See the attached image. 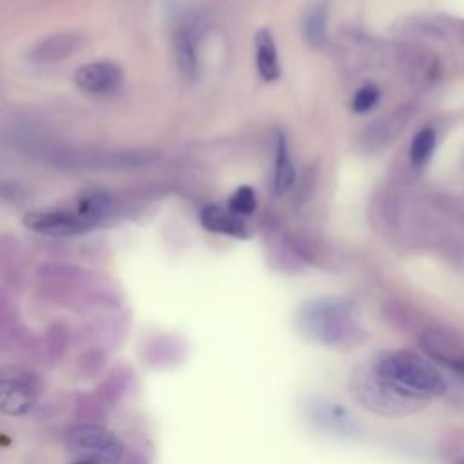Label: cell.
<instances>
[{"label": "cell", "instance_id": "e0dca14e", "mask_svg": "<svg viewBox=\"0 0 464 464\" xmlns=\"http://www.w3.org/2000/svg\"><path fill=\"white\" fill-rule=\"evenodd\" d=\"M326 22L328 9L324 4L314 5L303 20V36L308 45L321 47L326 42Z\"/></svg>", "mask_w": 464, "mask_h": 464}, {"label": "cell", "instance_id": "52a82bcc", "mask_svg": "<svg viewBox=\"0 0 464 464\" xmlns=\"http://www.w3.org/2000/svg\"><path fill=\"white\" fill-rule=\"evenodd\" d=\"M24 223L27 228L51 237H69L92 230V227L82 216H78L72 207L34 210L25 214Z\"/></svg>", "mask_w": 464, "mask_h": 464}, {"label": "cell", "instance_id": "603a6c76", "mask_svg": "<svg viewBox=\"0 0 464 464\" xmlns=\"http://www.w3.org/2000/svg\"><path fill=\"white\" fill-rule=\"evenodd\" d=\"M455 464H464V460H459V462H455Z\"/></svg>", "mask_w": 464, "mask_h": 464}, {"label": "cell", "instance_id": "8992f818", "mask_svg": "<svg viewBox=\"0 0 464 464\" xmlns=\"http://www.w3.org/2000/svg\"><path fill=\"white\" fill-rule=\"evenodd\" d=\"M40 395L36 375L20 368H0V411L5 415L27 413Z\"/></svg>", "mask_w": 464, "mask_h": 464}, {"label": "cell", "instance_id": "ba28073f", "mask_svg": "<svg viewBox=\"0 0 464 464\" xmlns=\"http://www.w3.org/2000/svg\"><path fill=\"white\" fill-rule=\"evenodd\" d=\"M420 346L433 361L464 375V337L446 328H430L420 335Z\"/></svg>", "mask_w": 464, "mask_h": 464}, {"label": "cell", "instance_id": "5bb4252c", "mask_svg": "<svg viewBox=\"0 0 464 464\" xmlns=\"http://www.w3.org/2000/svg\"><path fill=\"white\" fill-rule=\"evenodd\" d=\"M82 45V36L74 33H60L42 40L31 53L33 60L38 63H53L67 58L69 54L76 53Z\"/></svg>", "mask_w": 464, "mask_h": 464}, {"label": "cell", "instance_id": "4fadbf2b", "mask_svg": "<svg viewBox=\"0 0 464 464\" xmlns=\"http://www.w3.org/2000/svg\"><path fill=\"white\" fill-rule=\"evenodd\" d=\"M310 411H312L314 422L328 431H337L343 435L357 433V424L353 422L350 413L339 404L321 401V402H314L310 406Z\"/></svg>", "mask_w": 464, "mask_h": 464}, {"label": "cell", "instance_id": "ac0fdd59", "mask_svg": "<svg viewBox=\"0 0 464 464\" xmlns=\"http://www.w3.org/2000/svg\"><path fill=\"white\" fill-rule=\"evenodd\" d=\"M437 145V134L431 127H422L415 132L411 143H410V161L413 167H424Z\"/></svg>", "mask_w": 464, "mask_h": 464}, {"label": "cell", "instance_id": "9a60e30c", "mask_svg": "<svg viewBox=\"0 0 464 464\" xmlns=\"http://www.w3.org/2000/svg\"><path fill=\"white\" fill-rule=\"evenodd\" d=\"M174 54L179 71L187 78H194L198 72V33L194 25L181 24L174 36Z\"/></svg>", "mask_w": 464, "mask_h": 464}, {"label": "cell", "instance_id": "7402d4cb", "mask_svg": "<svg viewBox=\"0 0 464 464\" xmlns=\"http://www.w3.org/2000/svg\"><path fill=\"white\" fill-rule=\"evenodd\" d=\"M74 464H100V462L92 460V459H82V460H76Z\"/></svg>", "mask_w": 464, "mask_h": 464}, {"label": "cell", "instance_id": "ffe728a7", "mask_svg": "<svg viewBox=\"0 0 464 464\" xmlns=\"http://www.w3.org/2000/svg\"><path fill=\"white\" fill-rule=\"evenodd\" d=\"M381 98V91L379 87H375L373 83H364L362 87H359L352 98V109L359 114L368 112L370 109H373L379 103Z\"/></svg>", "mask_w": 464, "mask_h": 464}, {"label": "cell", "instance_id": "3957f363", "mask_svg": "<svg viewBox=\"0 0 464 464\" xmlns=\"http://www.w3.org/2000/svg\"><path fill=\"white\" fill-rule=\"evenodd\" d=\"M350 392L361 406L386 417L411 415L426 406V401L408 397L393 388L375 372L373 364H361L352 372Z\"/></svg>", "mask_w": 464, "mask_h": 464}, {"label": "cell", "instance_id": "6da1fadb", "mask_svg": "<svg viewBox=\"0 0 464 464\" xmlns=\"http://www.w3.org/2000/svg\"><path fill=\"white\" fill-rule=\"evenodd\" d=\"M297 324L308 339L337 350L353 348L364 339L353 303L343 297L308 301L297 314Z\"/></svg>", "mask_w": 464, "mask_h": 464}, {"label": "cell", "instance_id": "9c48e42d", "mask_svg": "<svg viewBox=\"0 0 464 464\" xmlns=\"http://www.w3.org/2000/svg\"><path fill=\"white\" fill-rule=\"evenodd\" d=\"M123 82L121 69L112 62H91L76 69L74 83L89 94L114 92Z\"/></svg>", "mask_w": 464, "mask_h": 464}, {"label": "cell", "instance_id": "d6986e66", "mask_svg": "<svg viewBox=\"0 0 464 464\" xmlns=\"http://www.w3.org/2000/svg\"><path fill=\"white\" fill-rule=\"evenodd\" d=\"M227 207L237 214L239 218H245V216H250L254 214L256 207H257V199H256V192L250 185H241L234 190V194L228 198V203Z\"/></svg>", "mask_w": 464, "mask_h": 464}, {"label": "cell", "instance_id": "44dd1931", "mask_svg": "<svg viewBox=\"0 0 464 464\" xmlns=\"http://www.w3.org/2000/svg\"><path fill=\"white\" fill-rule=\"evenodd\" d=\"M49 335V343H47V353L53 357V359H56V357H60L63 352H65V348H67V332L60 326V324H56V326H53L49 332H47Z\"/></svg>", "mask_w": 464, "mask_h": 464}, {"label": "cell", "instance_id": "7c38bea8", "mask_svg": "<svg viewBox=\"0 0 464 464\" xmlns=\"http://www.w3.org/2000/svg\"><path fill=\"white\" fill-rule=\"evenodd\" d=\"M256 45V69L265 82H276L281 76L277 45L268 29H259L254 36Z\"/></svg>", "mask_w": 464, "mask_h": 464}, {"label": "cell", "instance_id": "30bf717a", "mask_svg": "<svg viewBox=\"0 0 464 464\" xmlns=\"http://www.w3.org/2000/svg\"><path fill=\"white\" fill-rule=\"evenodd\" d=\"M72 208L96 228L116 214V196L107 188H89L76 198Z\"/></svg>", "mask_w": 464, "mask_h": 464}, {"label": "cell", "instance_id": "2e32d148", "mask_svg": "<svg viewBox=\"0 0 464 464\" xmlns=\"http://www.w3.org/2000/svg\"><path fill=\"white\" fill-rule=\"evenodd\" d=\"M295 181V169L290 156L288 141L283 132L276 138V158H274V187L277 194L286 192Z\"/></svg>", "mask_w": 464, "mask_h": 464}, {"label": "cell", "instance_id": "8fae6325", "mask_svg": "<svg viewBox=\"0 0 464 464\" xmlns=\"http://www.w3.org/2000/svg\"><path fill=\"white\" fill-rule=\"evenodd\" d=\"M199 221L203 228L232 237H246V225L243 218L234 214L228 207H221L218 203H208L199 212Z\"/></svg>", "mask_w": 464, "mask_h": 464}, {"label": "cell", "instance_id": "7a4b0ae2", "mask_svg": "<svg viewBox=\"0 0 464 464\" xmlns=\"http://www.w3.org/2000/svg\"><path fill=\"white\" fill-rule=\"evenodd\" d=\"M372 364L382 379L408 397L428 402L430 399L446 393V381L442 373L419 353L406 350L386 352Z\"/></svg>", "mask_w": 464, "mask_h": 464}, {"label": "cell", "instance_id": "5b68a950", "mask_svg": "<svg viewBox=\"0 0 464 464\" xmlns=\"http://www.w3.org/2000/svg\"><path fill=\"white\" fill-rule=\"evenodd\" d=\"M65 442L72 451L83 455L85 459L107 464H118L125 453L121 440L107 428L94 422H82L69 428L65 433Z\"/></svg>", "mask_w": 464, "mask_h": 464}, {"label": "cell", "instance_id": "277c9868", "mask_svg": "<svg viewBox=\"0 0 464 464\" xmlns=\"http://www.w3.org/2000/svg\"><path fill=\"white\" fill-rule=\"evenodd\" d=\"M53 163L65 169L87 170H125L154 163L160 156L156 150H54Z\"/></svg>", "mask_w": 464, "mask_h": 464}]
</instances>
